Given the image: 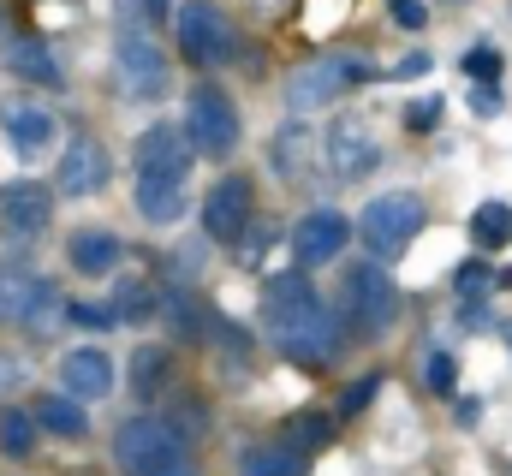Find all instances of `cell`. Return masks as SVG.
<instances>
[{"label":"cell","instance_id":"cell-1","mask_svg":"<svg viewBox=\"0 0 512 476\" xmlns=\"http://www.w3.org/2000/svg\"><path fill=\"white\" fill-rule=\"evenodd\" d=\"M114 459L131 476H197L191 447L179 441V429L173 423H149V417H137V423H126L114 435Z\"/></svg>","mask_w":512,"mask_h":476},{"label":"cell","instance_id":"cell-12","mask_svg":"<svg viewBox=\"0 0 512 476\" xmlns=\"http://www.w3.org/2000/svg\"><path fill=\"white\" fill-rule=\"evenodd\" d=\"M0 221H6L12 238H42L48 221H54V197H48L36 179H18V185L0 197Z\"/></svg>","mask_w":512,"mask_h":476},{"label":"cell","instance_id":"cell-37","mask_svg":"<svg viewBox=\"0 0 512 476\" xmlns=\"http://www.w3.org/2000/svg\"><path fill=\"white\" fill-rule=\"evenodd\" d=\"M501 286H512V268H507V274H501Z\"/></svg>","mask_w":512,"mask_h":476},{"label":"cell","instance_id":"cell-8","mask_svg":"<svg viewBox=\"0 0 512 476\" xmlns=\"http://www.w3.org/2000/svg\"><path fill=\"white\" fill-rule=\"evenodd\" d=\"M274 340H280V352L292 357V363H328L334 346H340V316H328L322 304H310V310L274 322Z\"/></svg>","mask_w":512,"mask_h":476},{"label":"cell","instance_id":"cell-9","mask_svg":"<svg viewBox=\"0 0 512 476\" xmlns=\"http://www.w3.org/2000/svg\"><path fill=\"white\" fill-rule=\"evenodd\" d=\"M256 215V197L245 179H221L215 191H209V203H203V233L215 238V244H233V238H245Z\"/></svg>","mask_w":512,"mask_h":476},{"label":"cell","instance_id":"cell-14","mask_svg":"<svg viewBox=\"0 0 512 476\" xmlns=\"http://www.w3.org/2000/svg\"><path fill=\"white\" fill-rule=\"evenodd\" d=\"M60 381H66V399L90 405V399H108L114 393V363L102 352H66L60 357Z\"/></svg>","mask_w":512,"mask_h":476},{"label":"cell","instance_id":"cell-25","mask_svg":"<svg viewBox=\"0 0 512 476\" xmlns=\"http://www.w3.org/2000/svg\"><path fill=\"white\" fill-rule=\"evenodd\" d=\"M30 447H36V423H30V411H18V405L0 411V453H6V459H24Z\"/></svg>","mask_w":512,"mask_h":476},{"label":"cell","instance_id":"cell-6","mask_svg":"<svg viewBox=\"0 0 512 476\" xmlns=\"http://www.w3.org/2000/svg\"><path fill=\"white\" fill-rule=\"evenodd\" d=\"M393 310H399V286L387 280L376 262H358L352 280H346V316H352V328L358 334H387Z\"/></svg>","mask_w":512,"mask_h":476},{"label":"cell","instance_id":"cell-19","mask_svg":"<svg viewBox=\"0 0 512 476\" xmlns=\"http://www.w3.org/2000/svg\"><path fill=\"white\" fill-rule=\"evenodd\" d=\"M30 423H42L48 435H66V441H78V435L90 429V423H84V405H78V399H66V393H48V399H36Z\"/></svg>","mask_w":512,"mask_h":476},{"label":"cell","instance_id":"cell-18","mask_svg":"<svg viewBox=\"0 0 512 476\" xmlns=\"http://www.w3.org/2000/svg\"><path fill=\"white\" fill-rule=\"evenodd\" d=\"M137 215L143 221H179L185 215V191H179V179H143L137 185Z\"/></svg>","mask_w":512,"mask_h":476},{"label":"cell","instance_id":"cell-20","mask_svg":"<svg viewBox=\"0 0 512 476\" xmlns=\"http://www.w3.org/2000/svg\"><path fill=\"white\" fill-rule=\"evenodd\" d=\"M42 292H48V280H36V274H0V322H30Z\"/></svg>","mask_w":512,"mask_h":476},{"label":"cell","instance_id":"cell-23","mask_svg":"<svg viewBox=\"0 0 512 476\" xmlns=\"http://www.w3.org/2000/svg\"><path fill=\"white\" fill-rule=\"evenodd\" d=\"M471 238H477L483 250H501V244H512V209H507V203H483V209L471 215Z\"/></svg>","mask_w":512,"mask_h":476},{"label":"cell","instance_id":"cell-32","mask_svg":"<svg viewBox=\"0 0 512 476\" xmlns=\"http://www.w3.org/2000/svg\"><path fill=\"white\" fill-rule=\"evenodd\" d=\"M376 387H382V375H364L358 387H346V399H340V405H346V411H364V405L376 399Z\"/></svg>","mask_w":512,"mask_h":476},{"label":"cell","instance_id":"cell-30","mask_svg":"<svg viewBox=\"0 0 512 476\" xmlns=\"http://www.w3.org/2000/svg\"><path fill=\"white\" fill-rule=\"evenodd\" d=\"M459 292H483V286H495V274H489V262H459Z\"/></svg>","mask_w":512,"mask_h":476},{"label":"cell","instance_id":"cell-28","mask_svg":"<svg viewBox=\"0 0 512 476\" xmlns=\"http://www.w3.org/2000/svg\"><path fill=\"white\" fill-rule=\"evenodd\" d=\"M423 375H429V393H453V381H459V363H453L447 352H435Z\"/></svg>","mask_w":512,"mask_h":476},{"label":"cell","instance_id":"cell-24","mask_svg":"<svg viewBox=\"0 0 512 476\" xmlns=\"http://www.w3.org/2000/svg\"><path fill=\"white\" fill-rule=\"evenodd\" d=\"M161 375H167L161 346H137V357H131V393H137V399H155V393H161Z\"/></svg>","mask_w":512,"mask_h":476},{"label":"cell","instance_id":"cell-11","mask_svg":"<svg viewBox=\"0 0 512 476\" xmlns=\"http://www.w3.org/2000/svg\"><path fill=\"white\" fill-rule=\"evenodd\" d=\"M346 215H334V209H316V215H304L298 227H292V250H298V262L304 268H316V262H334L340 250H346Z\"/></svg>","mask_w":512,"mask_h":476},{"label":"cell","instance_id":"cell-17","mask_svg":"<svg viewBox=\"0 0 512 476\" xmlns=\"http://www.w3.org/2000/svg\"><path fill=\"white\" fill-rule=\"evenodd\" d=\"M6 66H12L18 78H30V84H60V60H54L48 42H36V36H18V42L6 48Z\"/></svg>","mask_w":512,"mask_h":476},{"label":"cell","instance_id":"cell-27","mask_svg":"<svg viewBox=\"0 0 512 476\" xmlns=\"http://www.w3.org/2000/svg\"><path fill=\"white\" fill-rule=\"evenodd\" d=\"M501 66H507V60H501V48H489V42H477V48L465 54V72H471L477 84H501Z\"/></svg>","mask_w":512,"mask_h":476},{"label":"cell","instance_id":"cell-10","mask_svg":"<svg viewBox=\"0 0 512 476\" xmlns=\"http://www.w3.org/2000/svg\"><path fill=\"white\" fill-rule=\"evenodd\" d=\"M108 173H114V161H108V149L96 137L66 143V155H60V191L66 197H96L108 185Z\"/></svg>","mask_w":512,"mask_h":476},{"label":"cell","instance_id":"cell-31","mask_svg":"<svg viewBox=\"0 0 512 476\" xmlns=\"http://www.w3.org/2000/svg\"><path fill=\"white\" fill-rule=\"evenodd\" d=\"M66 316L84 328H114V310H96V304H66Z\"/></svg>","mask_w":512,"mask_h":476},{"label":"cell","instance_id":"cell-22","mask_svg":"<svg viewBox=\"0 0 512 476\" xmlns=\"http://www.w3.org/2000/svg\"><path fill=\"white\" fill-rule=\"evenodd\" d=\"M239 476H304V453H292V447H251L239 459Z\"/></svg>","mask_w":512,"mask_h":476},{"label":"cell","instance_id":"cell-4","mask_svg":"<svg viewBox=\"0 0 512 476\" xmlns=\"http://www.w3.org/2000/svg\"><path fill=\"white\" fill-rule=\"evenodd\" d=\"M179 48L191 66H227L233 60V30L215 0H185L179 6Z\"/></svg>","mask_w":512,"mask_h":476},{"label":"cell","instance_id":"cell-29","mask_svg":"<svg viewBox=\"0 0 512 476\" xmlns=\"http://www.w3.org/2000/svg\"><path fill=\"white\" fill-rule=\"evenodd\" d=\"M387 12H393L399 30H423V24H429V6H423V0H393Z\"/></svg>","mask_w":512,"mask_h":476},{"label":"cell","instance_id":"cell-21","mask_svg":"<svg viewBox=\"0 0 512 476\" xmlns=\"http://www.w3.org/2000/svg\"><path fill=\"white\" fill-rule=\"evenodd\" d=\"M120 262V238L114 233H78L72 238V268L78 274H114Z\"/></svg>","mask_w":512,"mask_h":476},{"label":"cell","instance_id":"cell-7","mask_svg":"<svg viewBox=\"0 0 512 476\" xmlns=\"http://www.w3.org/2000/svg\"><path fill=\"white\" fill-rule=\"evenodd\" d=\"M114 72H120L131 102H161V90H167V60L143 30H126L114 42Z\"/></svg>","mask_w":512,"mask_h":476},{"label":"cell","instance_id":"cell-15","mask_svg":"<svg viewBox=\"0 0 512 476\" xmlns=\"http://www.w3.org/2000/svg\"><path fill=\"white\" fill-rule=\"evenodd\" d=\"M382 161V149H376V137L364 131V125H334V137H328V167L340 173V179H364L370 167Z\"/></svg>","mask_w":512,"mask_h":476},{"label":"cell","instance_id":"cell-3","mask_svg":"<svg viewBox=\"0 0 512 476\" xmlns=\"http://www.w3.org/2000/svg\"><path fill=\"white\" fill-rule=\"evenodd\" d=\"M352 78H370V60H346V54H328V60H310L286 78V108L292 114H310V108H328Z\"/></svg>","mask_w":512,"mask_h":476},{"label":"cell","instance_id":"cell-34","mask_svg":"<svg viewBox=\"0 0 512 476\" xmlns=\"http://www.w3.org/2000/svg\"><path fill=\"white\" fill-rule=\"evenodd\" d=\"M471 108H477V114H501V90H495V84H477V90H471Z\"/></svg>","mask_w":512,"mask_h":476},{"label":"cell","instance_id":"cell-2","mask_svg":"<svg viewBox=\"0 0 512 476\" xmlns=\"http://www.w3.org/2000/svg\"><path fill=\"white\" fill-rule=\"evenodd\" d=\"M358 233H364V244H370L376 256H399L411 238L423 233V197H417V191H387V197H376V203L364 209Z\"/></svg>","mask_w":512,"mask_h":476},{"label":"cell","instance_id":"cell-26","mask_svg":"<svg viewBox=\"0 0 512 476\" xmlns=\"http://www.w3.org/2000/svg\"><path fill=\"white\" fill-rule=\"evenodd\" d=\"M286 429H292V453H316V447H328V441H334V423H328L322 411H298Z\"/></svg>","mask_w":512,"mask_h":476},{"label":"cell","instance_id":"cell-35","mask_svg":"<svg viewBox=\"0 0 512 476\" xmlns=\"http://www.w3.org/2000/svg\"><path fill=\"white\" fill-rule=\"evenodd\" d=\"M417 72H429V54H411V60H399V78H417Z\"/></svg>","mask_w":512,"mask_h":476},{"label":"cell","instance_id":"cell-33","mask_svg":"<svg viewBox=\"0 0 512 476\" xmlns=\"http://www.w3.org/2000/svg\"><path fill=\"white\" fill-rule=\"evenodd\" d=\"M441 119V102L435 96H423V102H411V114H405V125H417V131H429Z\"/></svg>","mask_w":512,"mask_h":476},{"label":"cell","instance_id":"cell-13","mask_svg":"<svg viewBox=\"0 0 512 476\" xmlns=\"http://www.w3.org/2000/svg\"><path fill=\"white\" fill-rule=\"evenodd\" d=\"M185 167H191V143L173 125H149L137 137V173L143 179H185Z\"/></svg>","mask_w":512,"mask_h":476},{"label":"cell","instance_id":"cell-36","mask_svg":"<svg viewBox=\"0 0 512 476\" xmlns=\"http://www.w3.org/2000/svg\"><path fill=\"white\" fill-rule=\"evenodd\" d=\"M149 12H167V0H149Z\"/></svg>","mask_w":512,"mask_h":476},{"label":"cell","instance_id":"cell-5","mask_svg":"<svg viewBox=\"0 0 512 476\" xmlns=\"http://www.w3.org/2000/svg\"><path fill=\"white\" fill-rule=\"evenodd\" d=\"M185 143L203 149V155H233L239 149V114L221 90H191V108H185Z\"/></svg>","mask_w":512,"mask_h":476},{"label":"cell","instance_id":"cell-16","mask_svg":"<svg viewBox=\"0 0 512 476\" xmlns=\"http://www.w3.org/2000/svg\"><path fill=\"white\" fill-rule=\"evenodd\" d=\"M0 125H6V137H12L18 155H42L54 143V119L42 114V108H30V102H18V96L0 108Z\"/></svg>","mask_w":512,"mask_h":476}]
</instances>
